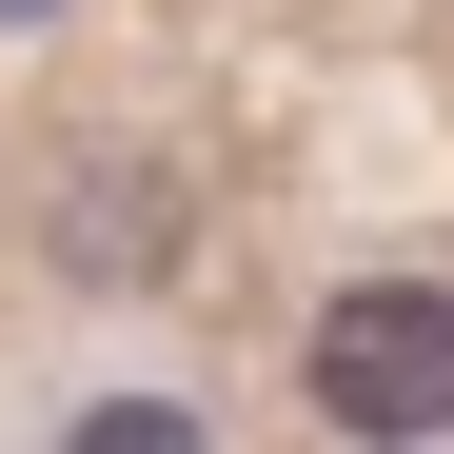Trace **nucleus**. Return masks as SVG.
<instances>
[{
    "instance_id": "f257e3e1",
    "label": "nucleus",
    "mask_w": 454,
    "mask_h": 454,
    "mask_svg": "<svg viewBox=\"0 0 454 454\" xmlns=\"http://www.w3.org/2000/svg\"><path fill=\"white\" fill-rule=\"evenodd\" d=\"M296 395L336 434H375V454L454 434V277H336L317 336H296Z\"/></svg>"
},
{
    "instance_id": "f03ea898",
    "label": "nucleus",
    "mask_w": 454,
    "mask_h": 454,
    "mask_svg": "<svg viewBox=\"0 0 454 454\" xmlns=\"http://www.w3.org/2000/svg\"><path fill=\"white\" fill-rule=\"evenodd\" d=\"M40 238H59V277H99V296H138V277H178V178H159V159H80Z\"/></svg>"
},
{
    "instance_id": "7ed1b4c3",
    "label": "nucleus",
    "mask_w": 454,
    "mask_h": 454,
    "mask_svg": "<svg viewBox=\"0 0 454 454\" xmlns=\"http://www.w3.org/2000/svg\"><path fill=\"white\" fill-rule=\"evenodd\" d=\"M20 20H40V0H0V40H20Z\"/></svg>"
}]
</instances>
